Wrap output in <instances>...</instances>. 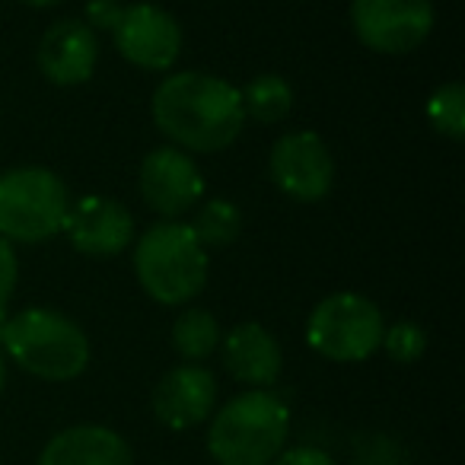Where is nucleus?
Wrapping results in <instances>:
<instances>
[{"mask_svg": "<svg viewBox=\"0 0 465 465\" xmlns=\"http://www.w3.org/2000/svg\"><path fill=\"white\" fill-rule=\"evenodd\" d=\"M153 122L169 141L194 153H217L240 137V90L201 71L169 74L153 93Z\"/></svg>", "mask_w": 465, "mask_h": 465, "instance_id": "1", "label": "nucleus"}, {"mask_svg": "<svg viewBox=\"0 0 465 465\" xmlns=\"http://www.w3.org/2000/svg\"><path fill=\"white\" fill-rule=\"evenodd\" d=\"M291 408L272 389L230 399L211 420L207 452L217 465H272L284 452Z\"/></svg>", "mask_w": 465, "mask_h": 465, "instance_id": "2", "label": "nucleus"}, {"mask_svg": "<svg viewBox=\"0 0 465 465\" xmlns=\"http://www.w3.org/2000/svg\"><path fill=\"white\" fill-rule=\"evenodd\" d=\"M0 351H7L26 373L48 382L77 380L90 363L84 329L54 310H23L4 319Z\"/></svg>", "mask_w": 465, "mask_h": 465, "instance_id": "3", "label": "nucleus"}, {"mask_svg": "<svg viewBox=\"0 0 465 465\" xmlns=\"http://www.w3.org/2000/svg\"><path fill=\"white\" fill-rule=\"evenodd\" d=\"M134 274L150 300L163 306H182L207 284V252L194 240L192 226L156 223L134 246Z\"/></svg>", "mask_w": 465, "mask_h": 465, "instance_id": "4", "label": "nucleus"}, {"mask_svg": "<svg viewBox=\"0 0 465 465\" xmlns=\"http://www.w3.org/2000/svg\"><path fill=\"white\" fill-rule=\"evenodd\" d=\"M71 198L52 169L20 166L0 175V236L16 242H42L64 230Z\"/></svg>", "mask_w": 465, "mask_h": 465, "instance_id": "5", "label": "nucleus"}, {"mask_svg": "<svg viewBox=\"0 0 465 465\" xmlns=\"http://www.w3.org/2000/svg\"><path fill=\"white\" fill-rule=\"evenodd\" d=\"M382 312L361 293H331L312 310L306 322V341L316 354L338 363H357L376 354L382 344Z\"/></svg>", "mask_w": 465, "mask_h": 465, "instance_id": "6", "label": "nucleus"}, {"mask_svg": "<svg viewBox=\"0 0 465 465\" xmlns=\"http://www.w3.org/2000/svg\"><path fill=\"white\" fill-rule=\"evenodd\" d=\"M351 26L357 39L380 54H408L430 35V0H354Z\"/></svg>", "mask_w": 465, "mask_h": 465, "instance_id": "7", "label": "nucleus"}, {"mask_svg": "<svg viewBox=\"0 0 465 465\" xmlns=\"http://www.w3.org/2000/svg\"><path fill=\"white\" fill-rule=\"evenodd\" d=\"M109 33L122 58L143 71H169L182 52V29L175 16L153 4L122 7Z\"/></svg>", "mask_w": 465, "mask_h": 465, "instance_id": "8", "label": "nucleus"}, {"mask_svg": "<svg viewBox=\"0 0 465 465\" xmlns=\"http://www.w3.org/2000/svg\"><path fill=\"white\" fill-rule=\"evenodd\" d=\"M274 185L293 201H322L335 182V160L325 141L312 131H291L272 150Z\"/></svg>", "mask_w": 465, "mask_h": 465, "instance_id": "9", "label": "nucleus"}, {"mask_svg": "<svg viewBox=\"0 0 465 465\" xmlns=\"http://www.w3.org/2000/svg\"><path fill=\"white\" fill-rule=\"evenodd\" d=\"M64 232L77 252L93 259H112L134 242V217L122 201L86 194L67 207Z\"/></svg>", "mask_w": 465, "mask_h": 465, "instance_id": "10", "label": "nucleus"}, {"mask_svg": "<svg viewBox=\"0 0 465 465\" xmlns=\"http://www.w3.org/2000/svg\"><path fill=\"white\" fill-rule=\"evenodd\" d=\"M141 194L156 213L179 217L201 201L204 179L185 150L156 147L141 163Z\"/></svg>", "mask_w": 465, "mask_h": 465, "instance_id": "11", "label": "nucleus"}, {"mask_svg": "<svg viewBox=\"0 0 465 465\" xmlns=\"http://www.w3.org/2000/svg\"><path fill=\"white\" fill-rule=\"evenodd\" d=\"M217 405V380L198 363L169 370L153 389V414L169 430H188L211 418Z\"/></svg>", "mask_w": 465, "mask_h": 465, "instance_id": "12", "label": "nucleus"}, {"mask_svg": "<svg viewBox=\"0 0 465 465\" xmlns=\"http://www.w3.org/2000/svg\"><path fill=\"white\" fill-rule=\"evenodd\" d=\"M99 42L84 20H61L39 42V71L58 86L86 84L96 71Z\"/></svg>", "mask_w": 465, "mask_h": 465, "instance_id": "13", "label": "nucleus"}, {"mask_svg": "<svg viewBox=\"0 0 465 465\" xmlns=\"http://www.w3.org/2000/svg\"><path fill=\"white\" fill-rule=\"evenodd\" d=\"M223 367L232 380L252 389H268L278 382L284 354L272 331L259 322H242L223 338Z\"/></svg>", "mask_w": 465, "mask_h": 465, "instance_id": "14", "label": "nucleus"}, {"mask_svg": "<svg viewBox=\"0 0 465 465\" xmlns=\"http://www.w3.org/2000/svg\"><path fill=\"white\" fill-rule=\"evenodd\" d=\"M39 465H134V452L122 433L109 427L77 424L48 440Z\"/></svg>", "mask_w": 465, "mask_h": 465, "instance_id": "15", "label": "nucleus"}, {"mask_svg": "<svg viewBox=\"0 0 465 465\" xmlns=\"http://www.w3.org/2000/svg\"><path fill=\"white\" fill-rule=\"evenodd\" d=\"M240 99L246 118H255L262 124H274L281 118H287V112H291L293 90L278 74H259L255 80H249L246 90H240Z\"/></svg>", "mask_w": 465, "mask_h": 465, "instance_id": "16", "label": "nucleus"}, {"mask_svg": "<svg viewBox=\"0 0 465 465\" xmlns=\"http://www.w3.org/2000/svg\"><path fill=\"white\" fill-rule=\"evenodd\" d=\"M220 344V325L207 310H185L173 325V348L182 361L198 363Z\"/></svg>", "mask_w": 465, "mask_h": 465, "instance_id": "17", "label": "nucleus"}, {"mask_svg": "<svg viewBox=\"0 0 465 465\" xmlns=\"http://www.w3.org/2000/svg\"><path fill=\"white\" fill-rule=\"evenodd\" d=\"M242 230V213L236 204H230L226 198H211L201 204L198 217L192 223L194 240L207 249H226Z\"/></svg>", "mask_w": 465, "mask_h": 465, "instance_id": "18", "label": "nucleus"}, {"mask_svg": "<svg viewBox=\"0 0 465 465\" xmlns=\"http://www.w3.org/2000/svg\"><path fill=\"white\" fill-rule=\"evenodd\" d=\"M427 118L440 134L462 141L465 137V90L462 84H446L427 99Z\"/></svg>", "mask_w": 465, "mask_h": 465, "instance_id": "19", "label": "nucleus"}, {"mask_svg": "<svg viewBox=\"0 0 465 465\" xmlns=\"http://www.w3.org/2000/svg\"><path fill=\"white\" fill-rule=\"evenodd\" d=\"M380 348H386V354L392 357V361L414 363L420 354H424L427 335H424V329H420V325H414V322H395V325H389V329L382 331Z\"/></svg>", "mask_w": 465, "mask_h": 465, "instance_id": "20", "label": "nucleus"}, {"mask_svg": "<svg viewBox=\"0 0 465 465\" xmlns=\"http://www.w3.org/2000/svg\"><path fill=\"white\" fill-rule=\"evenodd\" d=\"M16 274H20V265H16L14 246L0 236V322H4V310H7L10 297H14Z\"/></svg>", "mask_w": 465, "mask_h": 465, "instance_id": "21", "label": "nucleus"}, {"mask_svg": "<svg viewBox=\"0 0 465 465\" xmlns=\"http://www.w3.org/2000/svg\"><path fill=\"white\" fill-rule=\"evenodd\" d=\"M272 465H335V459L319 446H291Z\"/></svg>", "mask_w": 465, "mask_h": 465, "instance_id": "22", "label": "nucleus"}, {"mask_svg": "<svg viewBox=\"0 0 465 465\" xmlns=\"http://www.w3.org/2000/svg\"><path fill=\"white\" fill-rule=\"evenodd\" d=\"M122 7H118L115 0H93L90 7H86V26L90 29H112V23L118 20Z\"/></svg>", "mask_w": 465, "mask_h": 465, "instance_id": "23", "label": "nucleus"}, {"mask_svg": "<svg viewBox=\"0 0 465 465\" xmlns=\"http://www.w3.org/2000/svg\"><path fill=\"white\" fill-rule=\"evenodd\" d=\"M7 389V361H4V351H0V392Z\"/></svg>", "mask_w": 465, "mask_h": 465, "instance_id": "24", "label": "nucleus"}, {"mask_svg": "<svg viewBox=\"0 0 465 465\" xmlns=\"http://www.w3.org/2000/svg\"><path fill=\"white\" fill-rule=\"evenodd\" d=\"M23 4H29V7H52L58 0H23Z\"/></svg>", "mask_w": 465, "mask_h": 465, "instance_id": "25", "label": "nucleus"}]
</instances>
